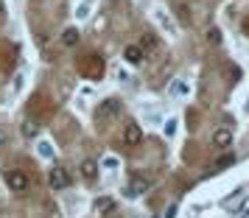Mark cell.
<instances>
[{"label":"cell","instance_id":"1","mask_svg":"<svg viewBox=\"0 0 249 218\" xmlns=\"http://www.w3.org/2000/svg\"><path fill=\"white\" fill-rule=\"evenodd\" d=\"M6 184L12 187L14 193H25V190L31 187V179H28V173L20 171V168H9V171H6Z\"/></svg>","mask_w":249,"mask_h":218},{"label":"cell","instance_id":"2","mask_svg":"<svg viewBox=\"0 0 249 218\" xmlns=\"http://www.w3.org/2000/svg\"><path fill=\"white\" fill-rule=\"evenodd\" d=\"M115 115H121V101L118 98H107L95 106V120L98 123H107V120H112Z\"/></svg>","mask_w":249,"mask_h":218},{"label":"cell","instance_id":"3","mask_svg":"<svg viewBox=\"0 0 249 218\" xmlns=\"http://www.w3.org/2000/svg\"><path fill=\"white\" fill-rule=\"evenodd\" d=\"M81 73L87 76V79H101L104 76V59L98 53H92V56H84L81 59Z\"/></svg>","mask_w":249,"mask_h":218},{"label":"cell","instance_id":"4","mask_svg":"<svg viewBox=\"0 0 249 218\" xmlns=\"http://www.w3.org/2000/svg\"><path fill=\"white\" fill-rule=\"evenodd\" d=\"M48 184H51V190H62V187H68L70 184V176L65 168H51L48 171Z\"/></svg>","mask_w":249,"mask_h":218},{"label":"cell","instance_id":"5","mask_svg":"<svg viewBox=\"0 0 249 218\" xmlns=\"http://www.w3.org/2000/svg\"><path fill=\"white\" fill-rule=\"evenodd\" d=\"M124 143L126 146H140L143 143V129L137 126V123H129L124 129Z\"/></svg>","mask_w":249,"mask_h":218},{"label":"cell","instance_id":"6","mask_svg":"<svg viewBox=\"0 0 249 218\" xmlns=\"http://www.w3.org/2000/svg\"><path fill=\"white\" fill-rule=\"evenodd\" d=\"M124 59L129 62V65H143V59H146V53H143V48H140V45H126Z\"/></svg>","mask_w":249,"mask_h":218},{"label":"cell","instance_id":"7","mask_svg":"<svg viewBox=\"0 0 249 218\" xmlns=\"http://www.w3.org/2000/svg\"><path fill=\"white\" fill-rule=\"evenodd\" d=\"M232 143V129H215V134H213V146L215 149H227Z\"/></svg>","mask_w":249,"mask_h":218},{"label":"cell","instance_id":"8","mask_svg":"<svg viewBox=\"0 0 249 218\" xmlns=\"http://www.w3.org/2000/svg\"><path fill=\"white\" fill-rule=\"evenodd\" d=\"M247 199H249V196L244 193V190H238L235 196H230V199H224V210H232V213H238L241 207L247 204Z\"/></svg>","mask_w":249,"mask_h":218},{"label":"cell","instance_id":"9","mask_svg":"<svg viewBox=\"0 0 249 218\" xmlns=\"http://www.w3.org/2000/svg\"><path fill=\"white\" fill-rule=\"evenodd\" d=\"M151 187V182H148L146 176H135L132 182H129V196H143Z\"/></svg>","mask_w":249,"mask_h":218},{"label":"cell","instance_id":"10","mask_svg":"<svg viewBox=\"0 0 249 218\" xmlns=\"http://www.w3.org/2000/svg\"><path fill=\"white\" fill-rule=\"evenodd\" d=\"M79 171H81V176H84L87 182H92V179L98 176V162H95V160H84Z\"/></svg>","mask_w":249,"mask_h":218},{"label":"cell","instance_id":"11","mask_svg":"<svg viewBox=\"0 0 249 218\" xmlns=\"http://www.w3.org/2000/svg\"><path fill=\"white\" fill-rule=\"evenodd\" d=\"M115 210V201L109 196H101V199H95V213L98 216H107V213H112Z\"/></svg>","mask_w":249,"mask_h":218},{"label":"cell","instance_id":"12","mask_svg":"<svg viewBox=\"0 0 249 218\" xmlns=\"http://www.w3.org/2000/svg\"><path fill=\"white\" fill-rule=\"evenodd\" d=\"M62 45L65 48L79 45V31H76V28H65V31H62Z\"/></svg>","mask_w":249,"mask_h":218},{"label":"cell","instance_id":"13","mask_svg":"<svg viewBox=\"0 0 249 218\" xmlns=\"http://www.w3.org/2000/svg\"><path fill=\"white\" fill-rule=\"evenodd\" d=\"M36 154H39L42 160H53V146H51L48 140H42V143L36 146Z\"/></svg>","mask_w":249,"mask_h":218},{"label":"cell","instance_id":"14","mask_svg":"<svg viewBox=\"0 0 249 218\" xmlns=\"http://www.w3.org/2000/svg\"><path fill=\"white\" fill-rule=\"evenodd\" d=\"M20 132H23V137H36L39 134V126H36L34 120H25L23 126H20Z\"/></svg>","mask_w":249,"mask_h":218},{"label":"cell","instance_id":"15","mask_svg":"<svg viewBox=\"0 0 249 218\" xmlns=\"http://www.w3.org/2000/svg\"><path fill=\"white\" fill-rule=\"evenodd\" d=\"M140 48H143V53H146V50H151V48H157V36H154V34H143Z\"/></svg>","mask_w":249,"mask_h":218},{"label":"cell","instance_id":"16","mask_svg":"<svg viewBox=\"0 0 249 218\" xmlns=\"http://www.w3.org/2000/svg\"><path fill=\"white\" fill-rule=\"evenodd\" d=\"M232 162H235V154H224V157H218V160H215V168L221 171V168H230Z\"/></svg>","mask_w":249,"mask_h":218},{"label":"cell","instance_id":"17","mask_svg":"<svg viewBox=\"0 0 249 218\" xmlns=\"http://www.w3.org/2000/svg\"><path fill=\"white\" fill-rule=\"evenodd\" d=\"M177 12H179V20L185 25H191V9L188 6H177Z\"/></svg>","mask_w":249,"mask_h":218},{"label":"cell","instance_id":"18","mask_svg":"<svg viewBox=\"0 0 249 218\" xmlns=\"http://www.w3.org/2000/svg\"><path fill=\"white\" fill-rule=\"evenodd\" d=\"M157 17H160V23H162L165 28H168V34H174V25H171V20L165 17V12H162V9H157Z\"/></svg>","mask_w":249,"mask_h":218},{"label":"cell","instance_id":"19","mask_svg":"<svg viewBox=\"0 0 249 218\" xmlns=\"http://www.w3.org/2000/svg\"><path fill=\"white\" fill-rule=\"evenodd\" d=\"M207 39H210L213 45H218V42H221V31H218V28H210V31H207Z\"/></svg>","mask_w":249,"mask_h":218},{"label":"cell","instance_id":"20","mask_svg":"<svg viewBox=\"0 0 249 218\" xmlns=\"http://www.w3.org/2000/svg\"><path fill=\"white\" fill-rule=\"evenodd\" d=\"M171 92H174V95H182V92H188V87H185V84H174Z\"/></svg>","mask_w":249,"mask_h":218},{"label":"cell","instance_id":"21","mask_svg":"<svg viewBox=\"0 0 249 218\" xmlns=\"http://www.w3.org/2000/svg\"><path fill=\"white\" fill-rule=\"evenodd\" d=\"M174 132H177V120H168V123H165V134H174Z\"/></svg>","mask_w":249,"mask_h":218},{"label":"cell","instance_id":"22","mask_svg":"<svg viewBox=\"0 0 249 218\" xmlns=\"http://www.w3.org/2000/svg\"><path fill=\"white\" fill-rule=\"evenodd\" d=\"M104 165H107V168H118V160H115V157H107V160H104Z\"/></svg>","mask_w":249,"mask_h":218},{"label":"cell","instance_id":"23","mask_svg":"<svg viewBox=\"0 0 249 218\" xmlns=\"http://www.w3.org/2000/svg\"><path fill=\"white\" fill-rule=\"evenodd\" d=\"M3 14H6V6H3V3H0V20H3Z\"/></svg>","mask_w":249,"mask_h":218},{"label":"cell","instance_id":"24","mask_svg":"<svg viewBox=\"0 0 249 218\" xmlns=\"http://www.w3.org/2000/svg\"><path fill=\"white\" fill-rule=\"evenodd\" d=\"M247 31H249V20H247Z\"/></svg>","mask_w":249,"mask_h":218}]
</instances>
